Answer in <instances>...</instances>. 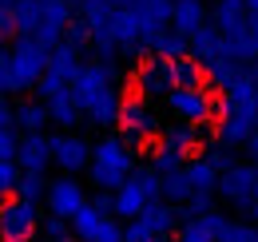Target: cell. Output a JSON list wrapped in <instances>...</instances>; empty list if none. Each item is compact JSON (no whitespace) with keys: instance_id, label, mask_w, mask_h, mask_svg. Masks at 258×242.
Wrapping results in <instances>:
<instances>
[{"instance_id":"6da1fadb","label":"cell","mask_w":258,"mask_h":242,"mask_svg":"<svg viewBox=\"0 0 258 242\" xmlns=\"http://www.w3.org/2000/svg\"><path fill=\"white\" fill-rule=\"evenodd\" d=\"M131 171H135V155L119 143V135H107V139H99L96 147H92V159H88V179H92L96 191L115 195Z\"/></svg>"},{"instance_id":"7a4b0ae2","label":"cell","mask_w":258,"mask_h":242,"mask_svg":"<svg viewBox=\"0 0 258 242\" xmlns=\"http://www.w3.org/2000/svg\"><path fill=\"white\" fill-rule=\"evenodd\" d=\"M115 8H123L135 28H139V56H151L155 40L167 32V20H171V0H119Z\"/></svg>"},{"instance_id":"3957f363","label":"cell","mask_w":258,"mask_h":242,"mask_svg":"<svg viewBox=\"0 0 258 242\" xmlns=\"http://www.w3.org/2000/svg\"><path fill=\"white\" fill-rule=\"evenodd\" d=\"M107 88H119V64H115V60H92V64H84V68L76 72V80L68 84L72 99H76V107H80V115H84V107L96 99L99 91H107Z\"/></svg>"},{"instance_id":"277c9868","label":"cell","mask_w":258,"mask_h":242,"mask_svg":"<svg viewBox=\"0 0 258 242\" xmlns=\"http://www.w3.org/2000/svg\"><path fill=\"white\" fill-rule=\"evenodd\" d=\"M8 68H12L16 91H32L36 80H40L44 68H48V52L36 44L32 36H16V40H12V52H8Z\"/></svg>"},{"instance_id":"5b68a950","label":"cell","mask_w":258,"mask_h":242,"mask_svg":"<svg viewBox=\"0 0 258 242\" xmlns=\"http://www.w3.org/2000/svg\"><path fill=\"white\" fill-rule=\"evenodd\" d=\"M167 107L179 123H191V127H203L207 119L219 115V99L211 95V88H171Z\"/></svg>"},{"instance_id":"8992f818","label":"cell","mask_w":258,"mask_h":242,"mask_svg":"<svg viewBox=\"0 0 258 242\" xmlns=\"http://www.w3.org/2000/svg\"><path fill=\"white\" fill-rule=\"evenodd\" d=\"M36 226H40V214L32 203H24L16 195L0 203V238L4 242H28L36 234Z\"/></svg>"},{"instance_id":"52a82bcc","label":"cell","mask_w":258,"mask_h":242,"mask_svg":"<svg viewBox=\"0 0 258 242\" xmlns=\"http://www.w3.org/2000/svg\"><path fill=\"white\" fill-rule=\"evenodd\" d=\"M254 191H258V167H250V163H234V167L223 171L219 183H215V195H223L226 203H234L238 211L250 207Z\"/></svg>"},{"instance_id":"ba28073f","label":"cell","mask_w":258,"mask_h":242,"mask_svg":"<svg viewBox=\"0 0 258 242\" xmlns=\"http://www.w3.org/2000/svg\"><path fill=\"white\" fill-rule=\"evenodd\" d=\"M48 143H52V163L68 171V175H76V171H84L88 167V159H92V143L88 139H80V135H48Z\"/></svg>"},{"instance_id":"9c48e42d","label":"cell","mask_w":258,"mask_h":242,"mask_svg":"<svg viewBox=\"0 0 258 242\" xmlns=\"http://www.w3.org/2000/svg\"><path fill=\"white\" fill-rule=\"evenodd\" d=\"M44 203H48V211H52V218H72V214L80 211L84 203H88V195H84V183H76L72 175H64V179L48 183V195H44Z\"/></svg>"},{"instance_id":"30bf717a","label":"cell","mask_w":258,"mask_h":242,"mask_svg":"<svg viewBox=\"0 0 258 242\" xmlns=\"http://www.w3.org/2000/svg\"><path fill=\"white\" fill-rule=\"evenodd\" d=\"M12 163L20 167V175H44V171L52 167V143H48V135H44V131H40V135H24V139L16 143Z\"/></svg>"},{"instance_id":"8fae6325","label":"cell","mask_w":258,"mask_h":242,"mask_svg":"<svg viewBox=\"0 0 258 242\" xmlns=\"http://www.w3.org/2000/svg\"><path fill=\"white\" fill-rule=\"evenodd\" d=\"M167 91H171L167 60H159V56H147V60L139 64V72H135V99L151 103L155 95H167Z\"/></svg>"},{"instance_id":"7c38bea8","label":"cell","mask_w":258,"mask_h":242,"mask_svg":"<svg viewBox=\"0 0 258 242\" xmlns=\"http://www.w3.org/2000/svg\"><path fill=\"white\" fill-rule=\"evenodd\" d=\"M211 28L219 32V40H234V36H246V4L242 0H215V12L207 16Z\"/></svg>"},{"instance_id":"4fadbf2b","label":"cell","mask_w":258,"mask_h":242,"mask_svg":"<svg viewBox=\"0 0 258 242\" xmlns=\"http://www.w3.org/2000/svg\"><path fill=\"white\" fill-rule=\"evenodd\" d=\"M119 131H131V135H139V139L159 135V119H155L151 103H143V99H123V107H119Z\"/></svg>"},{"instance_id":"5bb4252c","label":"cell","mask_w":258,"mask_h":242,"mask_svg":"<svg viewBox=\"0 0 258 242\" xmlns=\"http://www.w3.org/2000/svg\"><path fill=\"white\" fill-rule=\"evenodd\" d=\"M139 222H143V230L151 234V242H167L183 222H187V214L179 211V207H151V211L139 214Z\"/></svg>"},{"instance_id":"9a60e30c","label":"cell","mask_w":258,"mask_h":242,"mask_svg":"<svg viewBox=\"0 0 258 242\" xmlns=\"http://www.w3.org/2000/svg\"><path fill=\"white\" fill-rule=\"evenodd\" d=\"M258 111H219V143L223 147H242L254 135Z\"/></svg>"},{"instance_id":"2e32d148","label":"cell","mask_w":258,"mask_h":242,"mask_svg":"<svg viewBox=\"0 0 258 242\" xmlns=\"http://www.w3.org/2000/svg\"><path fill=\"white\" fill-rule=\"evenodd\" d=\"M80 68H84L80 52H76V48H68V44H60V48H52V52H48V68H44V76H48L52 84L68 88V84L76 80V72H80Z\"/></svg>"},{"instance_id":"e0dca14e","label":"cell","mask_w":258,"mask_h":242,"mask_svg":"<svg viewBox=\"0 0 258 242\" xmlns=\"http://www.w3.org/2000/svg\"><path fill=\"white\" fill-rule=\"evenodd\" d=\"M199 24H207V4L203 0H171V20H167L171 32L191 36Z\"/></svg>"},{"instance_id":"ac0fdd59","label":"cell","mask_w":258,"mask_h":242,"mask_svg":"<svg viewBox=\"0 0 258 242\" xmlns=\"http://www.w3.org/2000/svg\"><path fill=\"white\" fill-rule=\"evenodd\" d=\"M119 107H123V91L107 88V91H99L96 99L84 107V115L96 123V127H115V123H119Z\"/></svg>"},{"instance_id":"d6986e66","label":"cell","mask_w":258,"mask_h":242,"mask_svg":"<svg viewBox=\"0 0 258 242\" xmlns=\"http://www.w3.org/2000/svg\"><path fill=\"white\" fill-rule=\"evenodd\" d=\"M147 211V203H143V187H139V179H135V171H131L127 179H123V187L115 191V211H111V218H139V214Z\"/></svg>"},{"instance_id":"ffe728a7","label":"cell","mask_w":258,"mask_h":242,"mask_svg":"<svg viewBox=\"0 0 258 242\" xmlns=\"http://www.w3.org/2000/svg\"><path fill=\"white\" fill-rule=\"evenodd\" d=\"M219 48H223V40H219V32L211 28V20H207V24H199V28L187 36V56H191L199 68L215 60V56H219Z\"/></svg>"},{"instance_id":"44dd1931","label":"cell","mask_w":258,"mask_h":242,"mask_svg":"<svg viewBox=\"0 0 258 242\" xmlns=\"http://www.w3.org/2000/svg\"><path fill=\"white\" fill-rule=\"evenodd\" d=\"M203 139H207V131H203V127H191V123L167 127V131L159 135V143H163V147H171V151H179V155H195Z\"/></svg>"},{"instance_id":"7402d4cb","label":"cell","mask_w":258,"mask_h":242,"mask_svg":"<svg viewBox=\"0 0 258 242\" xmlns=\"http://www.w3.org/2000/svg\"><path fill=\"white\" fill-rule=\"evenodd\" d=\"M12 127H20L24 135H40V131L48 127V107H44L40 99L16 103V107H12Z\"/></svg>"},{"instance_id":"603a6c76","label":"cell","mask_w":258,"mask_h":242,"mask_svg":"<svg viewBox=\"0 0 258 242\" xmlns=\"http://www.w3.org/2000/svg\"><path fill=\"white\" fill-rule=\"evenodd\" d=\"M183 175H187V187H191V195H215V183H219V171L203 159V155H195L191 163H183Z\"/></svg>"},{"instance_id":"cb8c5ba5","label":"cell","mask_w":258,"mask_h":242,"mask_svg":"<svg viewBox=\"0 0 258 242\" xmlns=\"http://www.w3.org/2000/svg\"><path fill=\"white\" fill-rule=\"evenodd\" d=\"M44 107H48V123H56V127H64V131H72L76 123L84 119V115H80V107H76V99H72V91L52 95Z\"/></svg>"},{"instance_id":"d4e9b609","label":"cell","mask_w":258,"mask_h":242,"mask_svg":"<svg viewBox=\"0 0 258 242\" xmlns=\"http://www.w3.org/2000/svg\"><path fill=\"white\" fill-rule=\"evenodd\" d=\"M167 76H171V88H203V68L191 56L167 60Z\"/></svg>"},{"instance_id":"484cf974","label":"cell","mask_w":258,"mask_h":242,"mask_svg":"<svg viewBox=\"0 0 258 242\" xmlns=\"http://www.w3.org/2000/svg\"><path fill=\"white\" fill-rule=\"evenodd\" d=\"M159 191H163V207H183L191 199V187H187V175L175 171V175H163L159 179Z\"/></svg>"},{"instance_id":"4316f807","label":"cell","mask_w":258,"mask_h":242,"mask_svg":"<svg viewBox=\"0 0 258 242\" xmlns=\"http://www.w3.org/2000/svg\"><path fill=\"white\" fill-rule=\"evenodd\" d=\"M99 218H103V214H96L88 203H84L80 211L68 218V234H72V238H80V242H92V234H96V226H99Z\"/></svg>"},{"instance_id":"83f0119b","label":"cell","mask_w":258,"mask_h":242,"mask_svg":"<svg viewBox=\"0 0 258 242\" xmlns=\"http://www.w3.org/2000/svg\"><path fill=\"white\" fill-rule=\"evenodd\" d=\"M151 56H159V60H179V56H187V36H179V32L167 28L159 40H155Z\"/></svg>"},{"instance_id":"f1b7e54d","label":"cell","mask_w":258,"mask_h":242,"mask_svg":"<svg viewBox=\"0 0 258 242\" xmlns=\"http://www.w3.org/2000/svg\"><path fill=\"white\" fill-rule=\"evenodd\" d=\"M36 0H16L12 4V28H16V36H32L36 32Z\"/></svg>"},{"instance_id":"f546056e","label":"cell","mask_w":258,"mask_h":242,"mask_svg":"<svg viewBox=\"0 0 258 242\" xmlns=\"http://www.w3.org/2000/svg\"><path fill=\"white\" fill-rule=\"evenodd\" d=\"M12 195L36 207V203H40V199L48 195V179H44V175H20V179H16V191H12Z\"/></svg>"},{"instance_id":"4dcf8cb0","label":"cell","mask_w":258,"mask_h":242,"mask_svg":"<svg viewBox=\"0 0 258 242\" xmlns=\"http://www.w3.org/2000/svg\"><path fill=\"white\" fill-rule=\"evenodd\" d=\"M215 242H258V226L254 222H242V218H226L223 234Z\"/></svg>"},{"instance_id":"1f68e13d","label":"cell","mask_w":258,"mask_h":242,"mask_svg":"<svg viewBox=\"0 0 258 242\" xmlns=\"http://www.w3.org/2000/svg\"><path fill=\"white\" fill-rule=\"evenodd\" d=\"M151 171H155V175H175V171H183V155L179 151H171V147H155V155H151Z\"/></svg>"},{"instance_id":"d6a6232c","label":"cell","mask_w":258,"mask_h":242,"mask_svg":"<svg viewBox=\"0 0 258 242\" xmlns=\"http://www.w3.org/2000/svg\"><path fill=\"white\" fill-rule=\"evenodd\" d=\"M64 44H68V48H76L80 56H84V48L92 44V36H88V24H84L80 16H72V20H68V28H64Z\"/></svg>"},{"instance_id":"836d02e7","label":"cell","mask_w":258,"mask_h":242,"mask_svg":"<svg viewBox=\"0 0 258 242\" xmlns=\"http://www.w3.org/2000/svg\"><path fill=\"white\" fill-rule=\"evenodd\" d=\"M92 242H123V222L111 218V214H103L99 226H96V234H92Z\"/></svg>"},{"instance_id":"e575fe53","label":"cell","mask_w":258,"mask_h":242,"mask_svg":"<svg viewBox=\"0 0 258 242\" xmlns=\"http://www.w3.org/2000/svg\"><path fill=\"white\" fill-rule=\"evenodd\" d=\"M16 179H20V167H16L12 159H0V203H4V199H12Z\"/></svg>"},{"instance_id":"d590c367","label":"cell","mask_w":258,"mask_h":242,"mask_svg":"<svg viewBox=\"0 0 258 242\" xmlns=\"http://www.w3.org/2000/svg\"><path fill=\"white\" fill-rule=\"evenodd\" d=\"M203 159H207V163H211V167H215L219 175L234 167V155H230V147H223V143H215V147H207V151H203Z\"/></svg>"},{"instance_id":"8d00e7d4","label":"cell","mask_w":258,"mask_h":242,"mask_svg":"<svg viewBox=\"0 0 258 242\" xmlns=\"http://www.w3.org/2000/svg\"><path fill=\"white\" fill-rule=\"evenodd\" d=\"M179 211L187 214V218H199V214H211V211H215V195H191V199H187V203H183Z\"/></svg>"},{"instance_id":"74e56055","label":"cell","mask_w":258,"mask_h":242,"mask_svg":"<svg viewBox=\"0 0 258 242\" xmlns=\"http://www.w3.org/2000/svg\"><path fill=\"white\" fill-rule=\"evenodd\" d=\"M179 242H215V238L203 230V222H199V218H187V222L179 226Z\"/></svg>"},{"instance_id":"f35d334b","label":"cell","mask_w":258,"mask_h":242,"mask_svg":"<svg viewBox=\"0 0 258 242\" xmlns=\"http://www.w3.org/2000/svg\"><path fill=\"white\" fill-rule=\"evenodd\" d=\"M16 143H20L16 127H0V159H12V155H16Z\"/></svg>"},{"instance_id":"ab89813d","label":"cell","mask_w":258,"mask_h":242,"mask_svg":"<svg viewBox=\"0 0 258 242\" xmlns=\"http://www.w3.org/2000/svg\"><path fill=\"white\" fill-rule=\"evenodd\" d=\"M199 222H203V230H207L211 238H219V234H223V226H226V214L211 211V214H199Z\"/></svg>"},{"instance_id":"60d3db41","label":"cell","mask_w":258,"mask_h":242,"mask_svg":"<svg viewBox=\"0 0 258 242\" xmlns=\"http://www.w3.org/2000/svg\"><path fill=\"white\" fill-rule=\"evenodd\" d=\"M88 207L96 214H111L115 211V195H107V191H96V199H88Z\"/></svg>"},{"instance_id":"b9f144b4","label":"cell","mask_w":258,"mask_h":242,"mask_svg":"<svg viewBox=\"0 0 258 242\" xmlns=\"http://www.w3.org/2000/svg\"><path fill=\"white\" fill-rule=\"evenodd\" d=\"M44 234H48V242L68 238V222H64V218H44Z\"/></svg>"},{"instance_id":"7bdbcfd3","label":"cell","mask_w":258,"mask_h":242,"mask_svg":"<svg viewBox=\"0 0 258 242\" xmlns=\"http://www.w3.org/2000/svg\"><path fill=\"white\" fill-rule=\"evenodd\" d=\"M123 242H151V234L143 230V222H139V218H131L127 226H123Z\"/></svg>"},{"instance_id":"ee69618b","label":"cell","mask_w":258,"mask_h":242,"mask_svg":"<svg viewBox=\"0 0 258 242\" xmlns=\"http://www.w3.org/2000/svg\"><path fill=\"white\" fill-rule=\"evenodd\" d=\"M8 91H16V84H12V68H8V52H0V95H8Z\"/></svg>"},{"instance_id":"f6af8a7d","label":"cell","mask_w":258,"mask_h":242,"mask_svg":"<svg viewBox=\"0 0 258 242\" xmlns=\"http://www.w3.org/2000/svg\"><path fill=\"white\" fill-rule=\"evenodd\" d=\"M4 40H16V28H12V12L0 8V44H4Z\"/></svg>"},{"instance_id":"bcb514c9","label":"cell","mask_w":258,"mask_h":242,"mask_svg":"<svg viewBox=\"0 0 258 242\" xmlns=\"http://www.w3.org/2000/svg\"><path fill=\"white\" fill-rule=\"evenodd\" d=\"M246 36H250V52H254V64H258V16L246 20Z\"/></svg>"},{"instance_id":"7dc6e473","label":"cell","mask_w":258,"mask_h":242,"mask_svg":"<svg viewBox=\"0 0 258 242\" xmlns=\"http://www.w3.org/2000/svg\"><path fill=\"white\" fill-rule=\"evenodd\" d=\"M242 147H246V155H250V167H258V131L246 139V143H242Z\"/></svg>"},{"instance_id":"c3c4849f","label":"cell","mask_w":258,"mask_h":242,"mask_svg":"<svg viewBox=\"0 0 258 242\" xmlns=\"http://www.w3.org/2000/svg\"><path fill=\"white\" fill-rule=\"evenodd\" d=\"M246 84H250V95H254V103H258V64L246 68Z\"/></svg>"},{"instance_id":"681fc988","label":"cell","mask_w":258,"mask_h":242,"mask_svg":"<svg viewBox=\"0 0 258 242\" xmlns=\"http://www.w3.org/2000/svg\"><path fill=\"white\" fill-rule=\"evenodd\" d=\"M0 127H12V107H8L4 95H0Z\"/></svg>"},{"instance_id":"f907efd6","label":"cell","mask_w":258,"mask_h":242,"mask_svg":"<svg viewBox=\"0 0 258 242\" xmlns=\"http://www.w3.org/2000/svg\"><path fill=\"white\" fill-rule=\"evenodd\" d=\"M246 214H250V218H258V191H254V199H250V207H246Z\"/></svg>"},{"instance_id":"816d5d0a","label":"cell","mask_w":258,"mask_h":242,"mask_svg":"<svg viewBox=\"0 0 258 242\" xmlns=\"http://www.w3.org/2000/svg\"><path fill=\"white\" fill-rule=\"evenodd\" d=\"M246 4V16H258V0H242Z\"/></svg>"},{"instance_id":"f5cc1de1","label":"cell","mask_w":258,"mask_h":242,"mask_svg":"<svg viewBox=\"0 0 258 242\" xmlns=\"http://www.w3.org/2000/svg\"><path fill=\"white\" fill-rule=\"evenodd\" d=\"M12 4H16V0H0V8H4V12H12Z\"/></svg>"},{"instance_id":"db71d44e","label":"cell","mask_w":258,"mask_h":242,"mask_svg":"<svg viewBox=\"0 0 258 242\" xmlns=\"http://www.w3.org/2000/svg\"><path fill=\"white\" fill-rule=\"evenodd\" d=\"M60 242H80V238H72V234H68V238H60Z\"/></svg>"},{"instance_id":"11a10c76","label":"cell","mask_w":258,"mask_h":242,"mask_svg":"<svg viewBox=\"0 0 258 242\" xmlns=\"http://www.w3.org/2000/svg\"><path fill=\"white\" fill-rule=\"evenodd\" d=\"M254 131H258V115H254Z\"/></svg>"},{"instance_id":"9f6ffc18","label":"cell","mask_w":258,"mask_h":242,"mask_svg":"<svg viewBox=\"0 0 258 242\" xmlns=\"http://www.w3.org/2000/svg\"><path fill=\"white\" fill-rule=\"evenodd\" d=\"M111 4H119V0H111Z\"/></svg>"},{"instance_id":"6f0895ef","label":"cell","mask_w":258,"mask_h":242,"mask_svg":"<svg viewBox=\"0 0 258 242\" xmlns=\"http://www.w3.org/2000/svg\"><path fill=\"white\" fill-rule=\"evenodd\" d=\"M0 242H4V238H0Z\"/></svg>"}]
</instances>
